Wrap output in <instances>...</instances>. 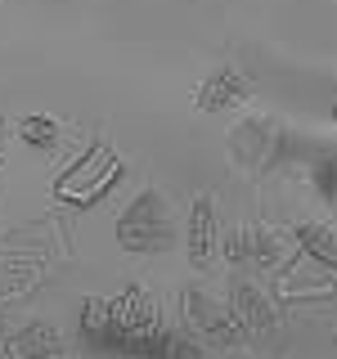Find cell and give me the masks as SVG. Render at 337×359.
<instances>
[{
	"label": "cell",
	"instance_id": "7c38bea8",
	"mask_svg": "<svg viewBox=\"0 0 337 359\" xmlns=\"http://www.w3.org/2000/svg\"><path fill=\"white\" fill-rule=\"evenodd\" d=\"M135 359H198V346H194V337H185L176 328H162Z\"/></svg>",
	"mask_w": 337,
	"mask_h": 359
},
{
	"label": "cell",
	"instance_id": "277c9868",
	"mask_svg": "<svg viewBox=\"0 0 337 359\" xmlns=\"http://www.w3.org/2000/svg\"><path fill=\"white\" fill-rule=\"evenodd\" d=\"M180 306H185V323L202 337V341H211V346H243L247 341L239 319H234V310H230V301H216L211 292L189 287Z\"/></svg>",
	"mask_w": 337,
	"mask_h": 359
},
{
	"label": "cell",
	"instance_id": "9c48e42d",
	"mask_svg": "<svg viewBox=\"0 0 337 359\" xmlns=\"http://www.w3.org/2000/svg\"><path fill=\"white\" fill-rule=\"evenodd\" d=\"M9 359H77L72 346H67V337L54 328L50 319L41 323H27L22 332H14V341H9Z\"/></svg>",
	"mask_w": 337,
	"mask_h": 359
},
{
	"label": "cell",
	"instance_id": "5b68a950",
	"mask_svg": "<svg viewBox=\"0 0 337 359\" xmlns=\"http://www.w3.org/2000/svg\"><path fill=\"white\" fill-rule=\"evenodd\" d=\"M275 149H279V126L265 112H252V117H243L230 130V162L243 175H261L270 166V157H275Z\"/></svg>",
	"mask_w": 337,
	"mask_h": 359
},
{
	"label": "cell",
	"instance_id": "ac0fdd59",
	"mask_svg": "<svg viewBox=\"0 0 337 359\" xmlns=\"http://www.w3.org/2000/svg\"><path fill=\"white\" fill-rule=\"evenodd\" d=\"M333 126H337V104H333Z\"/></svg>",
	"mask_w": 337,
	"mask_h": 359
},
{
	"label": "cell",
	"instance_id": "8fae6325",
	"mask_svg": "<svg viewBox=\"0 0 337 359\" xmlns=\"http://www.w3.org/2000/svg\"><path fill=\"white\" fill-rule=\"evenodd\" d=\"M288 256V233L270 229V224H252V261L261 269H279Z\"/></svg>",
	"mask_w": 337,
	"mask_h": 359
},
{
	"label": "cell",
	"instance_id": "3957f363",
	"mask_svg": "<svg viewBox=\"0 0 337 359\" xmlns=\"http://www.w3.org/2000/svg\"><path fill=\"white\" fill-rule=\"evenodd\" d=\"M117 175H121V157L112 153L108 140H95L72 166H63V175H59V184H54V194H59L63 202L90 207V202H99L112 184H117Z\"/></svg>",
	"mask_w": 337,
	"mask_h": 359
},
{
	"label": "cell",
	"instance_id": "7a4b0ae2",
	"mask_svg": "<svg viewBox=\"0 0 337 359\" xmlns=\"http://www.w3.org/2000/svg\"><path fill=\"white\" fill-rule=\"evenodd\" d=\"M162 328H166L162 306H157L149 287H126L121 297L108 301V351H121L135 359Z\"/></svg>",
	"mask_w": 337,
	"mask_h": 359
},
{
	"label": "cell",
	"instance_id": "52a82bcc",
	"mask_svg": "<svg viewBox=\"0 0 337 359\" xmlns=\"http://www.w3.org/2000/svg\"><path fill=\"white\" fill-rule=\"evenodd\" d=\"M247 95H252V81H247L234 63H220V67H211L207 81L198 86L194 104H198V112H225V108H239Z\"/></svg>",
	"mask_w": 337,
	"mask_h": 359
},
{
	"label": "cell",
	"instance_id": "9a60e30c",
	"mask_svg": "<svg viewBox=\"0 0 337 359\" xmlns=\"http://www.w3.org/2000/svg\"><path fill=\"white\" fill-rule=\"evenodd\" d=\"M315 189H319V198L329 202L333 216H337V153H329V157L315 162Z\"/></svg>",
	"mask_w": 337,
	"mask_h": 359
},
{
	"label": "cell",
	"instance_id": "4fadbf2b",
	"mask_svg": "<svg viewBox=\"0 0 337 359\" xmlns=\"http://www.w3.org/2000/svg\"><path fill=\"white\" fill-rule=\"evenodd\" d=\"M81 337L90 351H108V297H90L81 310Z\"/></svg>",
	"mask_w": 337,
	"mask_h": 359
},
{
	"label": "cell",
	"instance_id": "5bb4252c",
	"mask_svg": "<svg viewBox=\"0 0 337 359\" xmlns=\"http://www.w3.org/2000/svg\"><path fill=\"white\" fill-rule=\"evenodd\" d=\"M18 135H22V144H32V149H54V144H59V121L37 112V117L18 121Z\"/></svg>",
	"mask_w": 337,
	"mask_h": 359
},
{
	"label": "cell",
	"instance_id": "2e32d148",
	"mask_svg": "<svg viewBox=\"0 0 337 359\" xmlns=\"http://www.w3.org/2000/svg\"><path fill=\"white\" fill-rule=\"evenodd\" d=\"M220 252H225V261H230V265L252 261V224H239V229H230V233H225Z\"/></svg>",
	"mask_w": 337,
	"mask_h": 359
},
{
	"label": "cell",
	"instance_id": "e0dca14e",
	"mask_svg": "<svg viewBox=\"0 0 337 359\" xmlns=\"http://www.w3.org/2000/svg\"><path fill=\"white\" fill-rule=\"evenodd\" d=\"M0 140H5V112H0Z\"/></svg>",
	"mask_w": 337,
	"mask_h": 359
},
{
	"label": "cell",
	"instance_id": "30bf717a",
	"mask_svg": "<svg viewBox=\"0 0 337 359\" xmlns=\"http://www.w3.org/2000/svg\"><path fill=\"white\" fill-rule=\"evenodd\" d=\"M292 243L306 261H319L337 269V224L333 220H297L292 224Z\"/></svg>",
	"mask_w": 337,
	"mask_h": 359
},
{
	"label": "cell",
	"instance_id": "8992f818",
	"mask_svg": "<svg viewBox=\"0 0 337 359\" xmlns=\"http://www.w3.org/2000/svg\"><path fill=\"white\" fill-rule=\"evenodd\" d=\"M230 310H234V319H239V328H243L247 341H270V337H279V328H284L275 301H270L265 287H256L252 278H234Z\"/></svg>",
	"mask_w": 337,
	"mask_h": 359
},
{
	"label": "cell",
	"instance_id": "6da1fadb",
	"mask_svg": "<svg viewBox=\"0 0 337 359\" xmlns=\"http://www.w3.org/2000/svg\"><path fill=\"white\" fill-rule=\"evenodd\" d=\"M180 238V220H176V202L162 194L157 184L140 189L117 216V243L135 256H157L166 247H176Z\"/></svg>",
	"mask_w": 337,
	"mask_h": 359
},
{
	"label": "cell",
	"instance_id": "d6986e66",
	"mask_svg": "<svg viewBox=\"0 0 337 359\" xmlns=\"http://www.w3.org/2000/svg\"><path fill=\"white\" fill-rule=\"evenodd\" d=\"M0 359H9V355H0Z\"/></svg>",
	"mask_w": 337,
	"mask_h": 359
},
{
	"label": "cell",
	"instance_id": "ba28073f",
	"mask_svg": "<svg viewBox=\"0 0 337 359\" xmlns=\"http://www.w3.org/2000/svg\"><path fill=\"white\" fill-rule=\"evenodd\" d=\"M185 247L194 269H207L216 261V198L198 194L194 207H189V224H185Z\"/></svg>",
	"mask_w": 337,
	"mask_h": 359
}]
</instances>
